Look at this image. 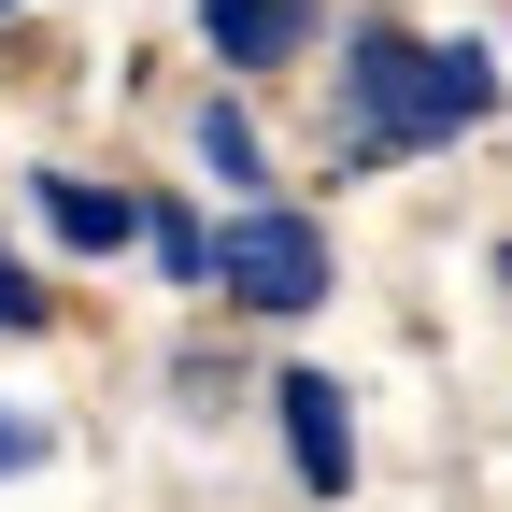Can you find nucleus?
<instances>
[{
	"instance_id": "nucleus-1",
	"label": "nucleus",
	"mask_w": 512,
	"mask_h": 512,
	"mask_svg": "<svg viewBox=\"0 0 512 512\" xmlns=\"http://www.w3.org/2000/svg\"><path fill=\"white\" fill-rule=\"evenodd\" d=\"M498 114V57L484 43H427L399 15H356L342 43V157L384 171V157H427V143H456V128Z\"/></svg>"
},
{
	"instance_id": "nucleus-2",
	"label": "nucleus",
	"mask_w": 512,
	"mask_h": 512,
	"mask_svg": "<svg viewBox=\"0 0 512 512\" xmlns=\"http://www.w3.org/2000/svg\"><path fill=\"white\" fill-rule=\"evenodd\" d=\"M214 299H242V313H313L328 299V228H313L299 200H256V214H228V242H214Z\"/></svg>"
},
{
	"instance_id": "nucleus-3",
	"label": "nucleus",
	"mask_w": 512,
	"mask_h": 512,
	"mask_svg": "<svg viewBox=\"0 0 512 512\" xmlns=\"http://www.w3.org/2000/svg\"><path fill=\"white\" fill-rule=\"evenodd\" d=\"M271 413H285V456L313 498H342L356 484V413H342V384L328 370H271Z\"/></svg>"
},
{
	"instance_id": "nucleus-4",
	"label": "nucleus",
	"mask_w": 512,
	"mask_h": 512,
	"mask_svg": "<svg viewBox=\"0 0 512 512\" xmlns=\"http://www.w3.org/2000/svg\"><path fill=\"white\" fill-rule=\"evenodd\" d=\"M200 43L228 57V72H271V57L313 43V0H200Z\"/></svg>"
},
{
	"instance_id": "nucleus-5",
	"label": "nucleus",
	"mask_w": 512,
	"mask_h": 512,
	"mask_svg": "<svg viewBox=\"0 0 512 512\" xmlns=\"http://www.w3.org/2000/svg\"><path fill=\"white\" fill-rule=\"evenodd\" d=\"M43 228L72 256H114V242H143V200L128 185H86V171H43Z\"/></svg>"
},
{
	"instance_id": "nucleus-6",
	"label": "nucleus",
	"mask_w": 512,
	"mask_h": 512,
	"mask_svg": "<svg viewBox=\"0 0 512 512\" xmlns=\"http://www.w3.org/2000/svg\"><path fill=\"white\" fill-rule=\"evenodd\" d=\"M200 171L228 185V200L256 214V200H271V143H256V114L242 100H200Z\"/></svg>"
},
{
	"instance_id": "nucleus-7",
	"label": "nucleus",
	"mask_w": 512,
	"mask_h": 512,
	"mask_svg": "<svg viewBox=\"0 0 512 512\" xmlns=\"http://www.w3.org/2000/svg\"><path fill=\"white\" fill-rule=\"evenodd\" d=\"M143 242H157V271H171V285H214V228L185 214V200H143Z\"/></svg>"
},
{
	"instance_id": "nucleus-8",
	"label": "nucleus",
	"mask_w": 512,
	"mask_h": 512,
	"mask_svg": "<svg viewBox=\"0 0 512 512\" xmlns=\"http://www.w3.org/2000/svg\"><path fill=\"white\" fill-rule=\"evenodd\" d=\"M43 313H57V299H43V285L15 271V242H0V328H43Z\"/></svg>"
},
{
	"instance_id": "nucleus-9",
	"label": "nucleus",
	"mask_w": 512,
	"mask_h": 512,
	"mask_svg": "<svg viewBox=\"0 0 512 512\" xmlns=\"http://www.w3.org/2000/svg\"><path fill=\"white\" fill-rule=\"evenodd\" d=\"M57 456V441H43V413H0V484H15V470H43Z\"/></svg>"
},
{
	"instance_id": "nucleus-10",
	"label": "nucleus",
	"mask_w": 512,
	"mask_h": 512,
	"mask_svg": "<svg viewBox=\"0 0 512 512\" xmlns=\"http://www.w3.org/2000/svg\"><path fill=\"white\" fill-rule=\"evenodd\" d=\"M498 285H512V242H498Z\"/></svg>"
}]
</instances>
